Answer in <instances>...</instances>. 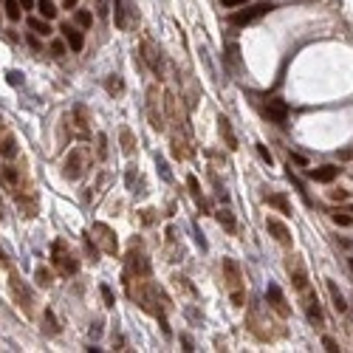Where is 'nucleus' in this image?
Returning a JSON list of instances; mask_svg holds the SVG:
<instances>
[{
	"label": "nucleus",
	"instance_id": "f257e3e1",
	"mask_svg": "<svg viewBox=\"0 0 353 353\" xmlns=\"http://www.w3.org/2000/svg\"><path fill=\"white\" fill-rule=\"evenodd\" d=\"M133 280H136V286L128 280V294H130V299H133V302L139 305L141 311H147L150 317L159 319V322H161V331L170 336V325H167V319H164V311H167V297H164V291H161V288L156 286L150 277H133Z\"/></svg>",
	"mask_w": 353,
	"mask_h": 353
},
{
	"label": "nucleus",
	"instance_id": "f03ea898",
	"mask_svg": "<svg viewBox=\"0 0 353 353\" xmlns=\"http://www.w3.org/2000/svg\"><path fill=\"white\" fill-rule=\"evenodd\" d=\"M246 325H249V331L263 342H271V339H277V336H283V328H271V325H277V322L266 317L263 305H251V314L246 317Z\"/></svg>",
	"mask_w": 353,
	"mask_h": 353
},
{
	"label": "nucleus",
	"instance_id": "7ed1b4c3",
	"mask_svg": "<svg viewBox=\"0 0 353 353\" xmlns=\"http://www.w3.org/2000/svg\"><path fill=\"white\" fill-rule=\"evenodd\" d=\"M51 260H54L57 271H60L62 277H71V274L80 271V260L71 255L65 240H54V243H51Z\"/></svg>",
	"mask_w": 353,
	"mask_h": 353
},
{
	"label": "nucleus",
	"instance_id": "20e7f679",
	"mask_svg": "<svg viewBox=\"0 0 353 353\" xmlns=\"http://www.w3.org/2000/svg\"><path fill=\"white\" fill-rule=\"evenodd\" d=\"M133 277H150V260L141 249H136V240L124 255V280H133Z\"/></svg>",
	"mask_w": 353,
	"mask_h": 353
},
{
	"label": "nucleus",
	"instance_id": "39448f33",
	"mask_svg": "<svg viewBox=\"0 0 353 353\" xmlns=\"http://www.w3.org/2000/svg\"><path fill=\"white\" fill-rule=\"evenodd\" d=\"M223 280H226V288L232 291V302L235 305H243V277H240V266L232 257L223 260Z\"/></svg>",
	"mask_w": 353,
	"mask_h": 353
},
{
	"label": "nucleus",
	"instance_id": "423d86ee",
	"mask_svg": "<svg viewBox=\"0 0 353 353\" xmlns=\"http://www.w3.org/2000/svg\"><path fill=\"white\" fill-rule=\"evenodd\" d=\"M85 161H88V147H73L65 156V164H62V175L68 181H77V178L85 172Z\"/></svg>",
	"mask_w": 353,
	"mask_h": 353
},
{
	"label": "nucleus",
	"instance_id": "0eeeda50",
	"mask_svg": "<svg viewBox=\"0 0 353 353\" xmlns=\"http://www.w3.org/2000/svg\"><path fill=\"white\" fill-rule=\"evenodd\" d=\"M286 268H288V274H291L294 288H297V291H305V288H308V271H305L302 257H299V255H288L286 257Z\"/></svg>",
	"mask_w": 353,
	"mask_h": 353
},
{
	"label": "nucleus",
	"instance_id": "6e6552de",
	"mask_svg": "<svg viewBox=\"0 0 353 353\" xmlns=\"http://www.w3.org/2000/svg\"><path fill=\"white\" fill-rule=\"evenodd\" d=\"M274 6H268V3H257V6H246V9H240V12H235L229 17V23L232 26H249V23H255V20H260L263 14H268Z\"/></svg>",
	"mask_w": 353,
	"mask_h": 353
},
{
	"label": "nucleus",
	"instance_id": "1a4fd4ad",
	"mask_svg": "<svg viewBox=\"0 0 353 353\" xmlns=\"http://www.w3.org/2000/svg\"><path fill=\"white\" fill-rule=\"evenodd\" d=\"M147 116H150V124L156 130H164V113H161V105H159V88L150 85L147 88Z\"/></svg>",
	"mask_w": 353,
	"mask_h": 353
},
{
	"label": "nucleus",
	"instance_id": "9d476101",
	"mask_svg": "<svg viewBox=\"0 0 353 353\" xmlns=\"http://www.w3.org/2000/svg\"><path fill=\"white\" fill-rule=\"evenodd\" d=\"M302 294V311H305V317H308V322L314 325V328H322L325 325V317H322V308H319V302H317V297L305 288V291H299Z\"/></svg>",
	"mask_w": 353,
	"mask_h": 353
},
{
	"label": "nucleus",
	"instance_id": "9b49d317",
	"mask_svg": "<svg viewBox=\"0 0 353 353\" xmlns=\"http://www.w3.org/2000/svg\"><path fill=\"white\" fill-rule=\"evenodd\" d=\"M141 57H144V62L150 65V71L161 80V77H164V57H161V48H156L150 40H144V43H141Z\"/></svg>",
	"mask_w": 353,
	"mask_h": 353
},
{
	"label": "nucleus",
	"instance_id": "f8f14e48",
	"mask_svg": "<svg viewBox=\"0 0 353 353\" xmlns=\"http://www.w3.org/2000/svg\"><path fill=\"white\" fill-rule=\"evenodd\" d=\"M93 238L99 240V246H102V251H108V255L116 257V251H119V243H116V232L110 229L108 223H93Z\"/></svg>",
	"mask_w": 353,
	"mask_h": 353
},
{
	"label": "nucleus",
	"instance_id": "ddd939ff",
	"mask_svg": "<svg viewBox=\"0 0 353 353\" xmlns=\"http://www.w3.org/2000/svg\"><path fill=\"white\" fill-rule=\"evenodd\" d=\"M260 113L274 124H286V119H288V108L280 99H266V105H260Z\"/></svg>",
	"mask_w": 353,
	"mask_h": 353
},
{
	"label": "nucleus",
	"instance_id": "4468645a",
	"mask_svg": "<svg viewBox=\"0 0 353 353\" xmlns=\"http://www.w3.org/2000/svg\"><path fill=\"white\" fill-rule=\"evenodd\" d=\"M266 302L271 305V308L277 311L280 317H288V314H291V308H288V302H286V297H283L280 286H274V283L266 288Z\"/></svg>",
	"mask_w": 353,
	"mask_h": 353
},
{
	"label": "nucleus",
	"instance_id": "2eb2a0df",
	"mask_svg": "<svg viewBox=\"0 0 353 353\" xmlns=\"http://www.w3.org/2000/svg\"><path fill=\"white\" fill-rule=\"evenodd\" d=\"M60 31H62V37H65V43H68V48H71V51H82V48H85V37H82V31L77 29V26L62 23Z\"/></svg>",
	"mask_w": 353,
	"mask_h": 353
},
{
	"label": "nucleus",
	"instance_id": "dca6fc26",
	"mask_svg": "<svg viewBox=\"0 0 353 353\" xmlns=\"http://www.w3.org/2000/svg\"><path fill=\"white\" fill-rule=\"evenodd\" d=\"M12 291H14V299H17V305L20 308H26V314H31L34 311V297H31V291L26 286H20V277H14L12 274Z\"/></svg>",
	"mask_w": 353,
	"mask_h": 353
},
{
	"label": "nucleus",
	"instance_id": "f3484780",
	"mask_svg": "<svg viewBox=\"0 0 353 353\" xmlns=\"http://www.w3.org/2000/svg\"><path fill=\"white\" fill-rule=\"evenodd\" d=\"M14 156H17V139L12 130L0 124V159H14Z\"/></svg>",
	"mask_w": 353,
	"mask_h": 353
},
{
	"label": "nucleus",
	"instance_id": "a211bd4d",
	"mask_svg": "<svg viewBox=\"0 0 353 353\" xmlns=\"http://www.w3.org/2000/svg\"><path fill=\"white\" fill-rule=\"evenodd\" d=\"M266 226H268V232H271V238L277 240V243H283V246L291 243V232H288V226L283 223V220L268 218V220H266Z\"/></svg>",
	"mask_w": 353,
	"mask_h": 353
},
{
	"label": "nucleus",
	"instance_id": "6ab92c4d",
	"mask_svg": "<svg viewBox=\"0 0 353 353\" xmlns=\"http://www.w3.org/2000/svg\"><path fill=\"white\" fill-rule=\"evenodd\" d=\"M0 184H3L6 189H20V172H17V167H12V164L0 167Z\"/></svg>",
	"mask_w": 353,
	"mask_h": 353
},
{
	"label": "nucleus",
	"instance_id": "aec40b11",
	"mask_svg": "<svg viewBox=\"0 0 353 353\" xmlns=\"http://www.w3.org/2000/svg\"><path fill=\"white\" fill-rule=\"evenodd\" d=\"M218 130H220V136H223L226 147H229V150H238V136H235L232 122L226 119V116H218Z\"/></svg>",
	"mask_w": 353,
	"mask_h": 353
},
{
	"label": "nucleus",
	"instance_id": "412c9836",
	"mask_svg": "<svg viewBox=\"0 0 353 353\" xmlns=\"http://www.w3.org/2000/svg\"><path fill=\"white\" fill-rule=\"evenodd\" d=\"M308 175L314 178V181H319V184H331L336 175H339V167L325 164V167H317V170H308Z\"/></svg>",
	"mask_w": 353,
	"mask_h": 353
},
{
	"label": "nucleus",
	"instance_id": "4be33fe9",
	"mask_svg": "<svg viewBox=\"0 0 353 353\" xmlns=\"http://www.w3.org/2000/svg\"><path fill=\"white\" fill-rule=\"evenodd\" d=\"M73 119H77V128H80V136L82 139H88V136H91V130H88V122H91V119H88V110H85V105H73Z\"/></svg>",
	"mask_w": 353,
	"mask_h": 353
},
{
	"label": "nucleus",
	"instance_id": "5701e85b",
	"mask_svg": "<svg viewBox=\"0 0 353 353\" xmlns=\"http://www.w3.org/2000/svg\"><path fill=\"white\" fill-rule=\"evenodd\" d=\"M187 187H189V195H192V201L198 204V209H201V212H207V198L201 195V184H198V178L189 175V178H187Z\"/></svg>",
	"mask_w": 353,
	"mask_h": 353
},
{
	"label": "nucleus",
	"instance_id": "b1692460",
	"mask_svg": "<svg viewBox=\"0 0 353 353\" xmlns=\"http://www.w3.org/2000/svg\"><path fill=\"white\" fill-rule=\"evenodd\" d=\"M325 286H328V294H331V299H334V308L339 311V314H345V311H347L345 294H342L339 288H336V283H334V280H328V283H325Z\"/></svg>",
	"mask_w": 353,
	"mask_h": 353
},
{
	"label": "nucleus",
	"instance_id": "393cba45",
	"mask_svg": "<svg viewBox=\"0 0 353 353\" xmlns=\"http://www.w3.org/2000/svg\"><path fill=\"white\" fill-rule=\"evenodd\" d=\"M215 218H218V223L223 226L226 232H232V235L238 232V220H235V215H232L229 209H218V212H215Z\"/></svg>",
	"mask_w": 353,
	"mask_h": 353
},
{
	"label": "nucleus",
	"instance_id": "a878e982",
	"mask_svg": "<svg viewBox=\"0 0 353 353\" xmlns=\"http://www.w3.org/2000/svg\"><path fill=\"white\" fill-rule=\"evenodd\" d=\"M113 14H116V26H119V29H128V3H124V0H113Z\"/></svg>",
	"mask_w": 353,
	"mask_h": 353
},
{
	"label": "nucleus",
	"instance_id": "bb28decb",
	"mask_svg": "<svg viewBox=\"0 0 353 353\" xmlns=\"http://www.w3.org/2000/svg\"><path fill=\"white\" fill-rule=\"evenodd\" d=\"M119 141H122V153H124V156H133V153H136V139H133V133H130V128L119 130Z\"/></svg>",
	"mask_w": 353,
	"mask_h": 353
},
{
	"label": "nucleus",
	"instance_id": "cd10ccee",
	"mask_svg": "<svg viewBox=\"0 0 353 353\" xmlns=\"http://www.w3.org/2000/svg\"><path fill=\"white\" fill-rule=\"evenodd\" d=\"M266 204L268 207H277L283 215H291V207H288V198L280 192H274V195H266Z\"/></svg>",
	"mask_w": 353,
	"mask_h": 353
},
{
	"label": "nucleus",
	"instance_id": "c85d7f7f",
	"mask_svg": "<svg viewBox=\"0 0 353 353\" xmlns=\"http://www.w3.org/2000/svg\"><path fill=\"white\" fill-rule=\"evenodd\" d=\"M43 334H48V336L60 334V325H57V317L51 308H45V314H43Z\"/></svg>",
	"mask_w": 353,
	"mask_h": 353
},
{
	"label": "nucleus",
	"instance_id": "c756f323",
	"mask_svg": "<svg viewBox=\"0 0 353 353\" xmlns=\"http://www.w3.org/2000/svg\"><path fill=\"white\" fill-rule=\"evenodd\" d=\"M29 29L40 37H51V26L45 17H29Z\"/></svg>",
	"mask_w": 353,
	"mask_h": 353
},
{
	"label": "nucleus",
	"instance_id": "7c9ffc66",
	"mask_svg": "<svg viewBox=\"0 0 353 353\" xmlns=\"http://www.w3.org/2000/svg\"><path fill=\"white\" fill-rule=\"evenodd\" d=\"M37 9H40V17H45V20H54L57 17L54 0H37Z\"/></svg>",
	"mask_w": 353,
	"mask_h": 353
},
{
	"label": "nucleus",
	"instance_id": "2f4dec72",
	"mask_svg": "<svg viewBox=\"0 0 353 353\" xmlns=\"http://www.w3.org/2000/svg\"><path fill=\"white\" fill-rule=\"evenodd\" d=\"M105 88H108V93H113V96H122L124 93V85H122V80H119L116 73H110L108 80H105Z\"/></svg>",
	"mask_w": 353,
	"mask_h": 353
},
{
	"label": "nucleus",
	"instance_id": "473e14b6",
	"mask_svg": "<svg viewBox=\"0 0 353 353\" xmlns=\"http://www.w3.org/2000/svg\"><path fill=\"white\" fill-rule=\"evenodd\" d=\"M34 280H37V286L48 288L51 283H54V274H51V271H48V268H45V266H40V268H37V271H34Z\"/></svg>",
	"mask_w": 353,
	"mask_h": 353
},
{
	"label": "nucleus",
	"instance_id": "72a5a7b5",
	"mask_svg": "<svg viewBox=\"0 0 353 353\" xmlns=\"http://www.w3.org/2000/svg\"><path fill=\"white\" fill-rule=\"evenodd\" d=\"M334 223H336V226H353V207L334 212Z\"/></svg>",
	"mask_w": 353,
	"mask_h": 353
},
{
	"label": "nucleus",
	"instance_id": "f704fd0d",
	"mask_svg": "<svg viewBox=\"0 0 353 353\" xmlns=\"http://www.w3.org/2000/svg\"><path fill=\"white\" fill-rule=\"evenodd\" d=\"M3 3H6V17L12 20V23H17L20 20V3L17 0H3Z\"/></svg>",
	"mask_w": 353,
	"mask_h": 353
},
{
	"label": "nucleus",
	"instance_id": "c9c22d12",
	"mask_svg": "<svg viewBox=\"0 0 353 353\" xmlns=\"http://www.w3.org/2000/svg\"><path fill=\"white\" fill-rule=\"evenodd\" d=\"M73 20L82 26V29H91V23H93V14L91 12H85V9H77V14H73Z\"/></svg>",
	"mask_w": 353,
	"mask_h": 353
},
{
	"label": "nucleus",
	"instance_id": "e433bc0d",
	"mask_svg": "<svg viewBox=\"0 0 353 353\" xmlns=\"http://www.w3.org/2000/svg\"><path fill=\"white\" fill-rule=\"evenodd\" d=\"M172 280H175V286H178V288H184V291H187L189 297H195V294H198V291H195V286H189V280L184 277V274H175Z\"/></svg>",
	"mask_w": 353,
	"mask_h": 353
},
{
	"label": "nucleus",
	"instance_id": "4c0bfd02",
	"mask_svg": "<svg viewBox=\"0 0 353 353\" xmlns=\"http://www.w3.org/2000/svg\"><path fill=\"white\" fill-rule=\"evenodd\" d=\"M288 181H291V184H294V189H297V192H299V195H302V198H305V204H311V198H308V192H305V187H302V181H299V178H297V175H294V170H288Z\"/></svg>",
	"mask_w": 353,
	"mask_h": 353
},
{
	"label": "nucleus",
	"instance_id": "58836bf2",
	"mask_svg": "<svg viewBox=\"0 0 353 353\" xmlns=\"http://www.w3.org/2000/svg\"><path fill=\"white\" fill-rule=\"evenodd\" d=\"M156 167H159V172H161L164 181H172V172H170V167H167V161L161 159V156H156Z\"/></svg>",
	"mask_w": 353,
	"mask_h": 353
},
{
	"label": "nucleus",
	"instance_id": "ea45409f",
	"mask_svg": "<svg viewBox=\"0 0 353 353\" xmlns=\"http://www.w3.org/2000/svg\"><path fill=\"white\" fill-rule=\"evenodd\" d=\"M99 294H102V299H105V305H108V308H113V302H116V297H113V291H110V286H99Z\"/></svg>",
	"mask_w": 353,
	"mask_h": 353
},
{
	"label": "nucleus",
	"instance_id": "a19ab883",
	"mask_svg": "<svg viewBox=\"0 0 353 353\" xmlns=\"http://www.w3.org/2000/svg\"><path fill=\"white\" fill-rule=\"evenodd\" d=\"M85 251L91 255V263H96V260H99V249H96V243H93V240L88 238V235H85Z\"/></svg>",
	"mask_w": 353,
	"mask_h": 353
},
{
	"label": "nucleus",
	"instance_id": "79ce46f5",
	"mask_svg": "<svg viewBox=\"0 0 353 353\" xmlns=\"http://www.w3.org/2000/svg\"><path fill=\"white\" fill-rule=\"evenodd\" d=\"M331 198H334V201H347L350 192H347V189H331Z\"/></svg>",
	"mask_w": 353,
	"mask_h": 353
},
{
	"label": "nucleus",
	"instance_id": "37998d69",
	"mask_svg": "<svg viewBox=\"0 0 353 353\" xmlns=\"http://www.w3.org/2000/svg\"><path fill=\"white\" fill-rule=\"evenodd\" d=\"M6 80H9V85H20V82H23V73H20V71H9Z\"/></svg>",
	"mask_w": 353,
	"mask_h": 353
},
{
	"label": "nucleus",
	"instance_id": "c03bdc74",
	"mask_svg": "<svg viewBox=\"0 0 353 353\" xmlns=\"http://www.w3.org/2000/svg\"><path fill=\"white\" fill-rule=\"evenodd\" d=\"M257 156H260L266 164H271V153H268V147L266 144H257Z\"/></svg>",
	"mask_w": 353,
	"mask_h": 353
},
{
	"label": "nucleus",
	"instance_id": "a18cd8bd",
	"mask_svg": "<svg viewBox=\"0 0 353 353\" xmlns=\"http://www.w3.org/2000/svg\"><path fill=\"white\" fill-rule=\"evenodd\" d=\"M249 0H220V6L223 9H238V6H246Z\"/></svg>",
	"mask_w": 353,
	"mask_h": 353
},
{
	"label": "nucleus",
	"instance_id": "49530a36",
	"mask_svg": "<svg viewBox=\"0 0 353 353\" xmlns=\"http://www.w3.org/2000/svg\"><path fill=\"white\" fill-rule=\"evenodd\" d=\"M51 54H54V57H62V54H65V43L54 40V43H51Z\"/></svg>",
	"mask_w": 353,
	"mask_h": 353
},
{
	"label": "nucleus",
	"instance_id": "de8ad7c7",
	"mask_svg": "<svg viewBox=\"0 0 353 353\" xmlns=\"http://www.w3.org/2000/svg\"><path fill=\"white\" fill-rule=\"evenodd\" d=\"M96 141H99V159H105V156H108V147H105V141H108V139H105V133H99Z\"/></svg>",
	"mask_w": 353,
	"mask_h": 353
},
{
	"label": "nucleus",
	"instance_id": "09e8293b",
	"mask_svg": "<svg viewBox=\"0 0 353 353\" xmlns=\"http://www.w3.org/2000/svg\"><path fill=\"white\" fill-rule=\"evenodd\" d=\"M322 345H325V350H331V353H336V350H339V345H336V342L331 339V336H325V339H322Z\"/></svg>",
	"mask_w": 353,
	"mask_h": 353
},
{
	"label": "nucleus",
	"instance_id": "8fccbe9b",
	"mask_svg": "<svg viewBox=\"0 0 353 353\" xmlns=\"http://www.w3.org/2000/svg\"><path fill=\"white\" fill-rule=\"evenodd\" d=\"M96 14H99V17L108 14V0H96Z\"/></svg>",
	"mask_w": 353,
	"mask_h": 353
},
{
	"label": "nucleus",
	"instance_id": "3c124183",
	"mask_svg": "<svg viewBox=\"0 0 353 353\" xmlns=\"http://www.w3.org/2000/svg\"><path fill=\"white\" fill-rule=\"evenodd\" d=\"M17 3H20V9H23V12H29V9L37 6V0H17Z\"/></svg>",
	"mask_w": 353,
	"mask_h": 353
},
{
	"label": "nucleus",
	"instance_id": "603ef678",
	"mask_svg": "<svg viewBox=\"0 0 353 353\" xmlns=\"http://www.w3.org/2000/svg\"><path fill=\"white\" fill-rule=\"evenodd\" d=\"M133 178H136V167H130V170H128V187L130 189H133Z\"/></svg>",
	"mask_w": 353,
	"mask_h": 353
},
{
	"label": "nucleus",
	"instance_id": "864d4df0",
	"mask_svg": "<svg viewBox=\"0 0 353 353\" xmlns=\"http://www.w3.org/2000/svg\"><path fill=\"white\" fill-rule=\"evenodd\" d=\"M181 345H184V350H192V342H189L187 336H181Z\"/></svg>",
	"mask_w": 353,
	"mask_h": 353
},
{
	"label": "nucleus",
	"instance_id": "5fc2aeb1",
	"mask_svg": "<svg viewBox=\"0 0 353 353\" xmlns=\"http://www.w3.org/2000/svg\"><path fill=\"white\" fill-rule=\"evenodd\" d=\"M62 6H65V9H73V6H77V0H62Z\"/></svg>",
	"mask_w": 353,
	"mask_h": 353
},
{
	"label": "nucleus",
	"instance_id": "6e6d98bb",
	"mask_svg": "<svg viewBox=\"0 0 353 353\" xmlns=\"http://www.w3.org/2000/svg\"><path fill=\"white\" fill-rule=\"evenodd\" d=\"M6 263H9V260H6V251L0 249V266H6Z\"/></svg>",
	"mask_w": 353,
	"mask_h": 353
},
{
	"label": "nucleus",
	"instance_id": "4d7b16f0",
	"mask_svg": "<svg viewBox=\"0 0 353 353\" xmlns=\"http://www.w3.org/2000/svg\"><path fill=\"white\" fill-rule=\"evenodd\" d=\"M350 268H353V260H350Z\"/></svg>",
	"mask_w": 353,
	"mask_h": 353
}]
</instances>
